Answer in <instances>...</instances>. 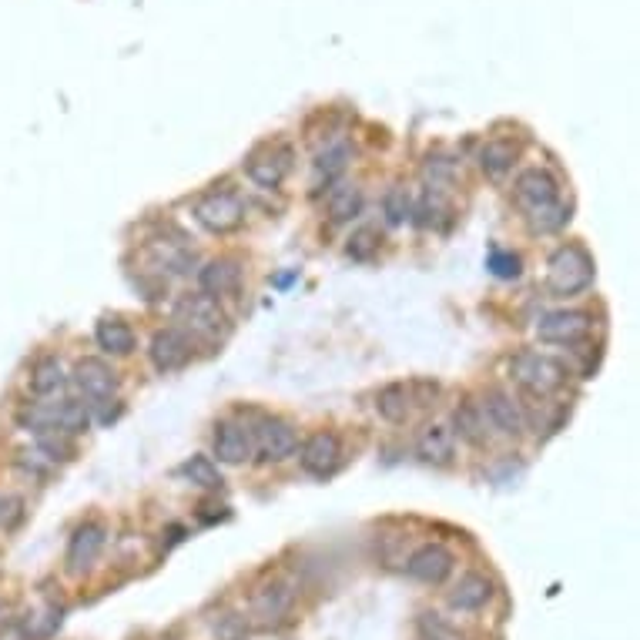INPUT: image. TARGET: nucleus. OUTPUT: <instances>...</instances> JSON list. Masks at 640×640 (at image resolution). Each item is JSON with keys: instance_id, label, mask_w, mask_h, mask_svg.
Segmentation results:
<instances>
[{"instance_id": "23", "label": "nucleus", "mask_w": 640, "mask_h": 640, "mask_svg": "<svg viewBox=\"0 0 640 640\" xmlns=\"http://www.w3.org/2000/svg\"><path fill=\"white\" fill-rule=\"evenodd\" d=\"M376 409L386 423H403V419L409 416V409H413V393H409L406 382H393V386L379 389Z\"/></svg>"}, {"instance_id": "7", "label": "nucleus", "mask_w": 640, "mask_h": 640, "mask_svg": "<svg viewBox=\"0 0 640 640\" xmlns=\"http://www.w3.org/2000/svg\"><path fill=\"white\" fill-rule=\"evenodd\" d=\"M292 171V148L289 145H265L245 161V175L259 188H279Z\"/></svg>"}, {"instance_id": "10", "label": "nucleus", "mask_w": 640, "mask_h": 640, "mask_svg": "<svg viewBox=\"0 0 640 640\" xmlns=\"http://www.w3.org/2000/svg\"><path fill=\"white\" fill-rule=\"evenodd\" d=\"M74 386L81 389V396L88 399V406H101L118 393V376L111 372L108 362L81 359L78 366H74Z\"/></svg>"}, {"instance_id": "25", "label": "nucleus", "mask_w": 640, "mask_h": 640, "mask_svg": "<svg viewBox=\"0 0 640 640\" xmlns=\"http://www.w3.org/2000/svg\"><path fill=\"white\" fill-rule=\"evenodd\" d=\"M513 161H517V145H513V141H506V138L486 141L483 151H480V168L490 178H503L506 171L513 168Z\"/></svg>"}, {"instance_id": "1", "label": "nucleus", "mask_w": 640, "mask_h": 640, "mask_svg": "<svg viewBox=\"0 0 640 640\" xmlns=\"http://www.w3.org/2000/svg\"><path fill=\"white\" fill-rule=\"evenodd\" d=\"M513 198L527 215L533 232H557L570 222L567 205L560 202V185L547 168H527L513 181Z\"/></svg>"}, {"instance_id": "19", "label": "nucleus", "mask_w": 640, "mask_h": 640, "mask_svg": "<svg viewBox=\"0 0 640 640\" xmlns=\"http://www.w3.org/2000/svg\"><path fill=\"white\" fill-rule=\"evenodd\" d=\"M453 433L466 439L470 446H483L486 443V416L483 406L473 403V399H463L460 406L453 409Z\"/></svg>"}, {"instance_id": "14", "label": "nucleus", "mask_w": 640, "mask_h": 640, "mask_svg": "<svg viewBox=\"0 0 640 640\" xmlns=\"http://www.w3.org/2000/svg\"><path fill=\"white\" fill-rule=\"evenodd\" d=\"M212 453L218 456V463H245L252 456V433L238 423H218L212 436Z\"/></svg>"}, {"instance_id": "33", "label": "nucleus", "mask_w": 640, "mask_h": 640, "mask_svg": "<svg viewBox=\"0 0 640 640\" xmlns=\"http://www.w3.org/2000/svg\"><path fill=\"white\" fill-rule=\"evenodd\" d=\"M426 175L433 178V188H439V181H450V178H453V161H446V158H429Z\"/></svg>"}, {"instance_id": "21", "label": "nucleus", "mask_w": 640, "mask_h": 640, "mask_svg": "<svg viewBox=\"0 0 640 640\" xmlns=\"http://www.w3.org/2000/svg\"><path fill=\"white\" fill-rule=\"evenodd\" d=\"M490 597H493L490 580H486L483 573H466V577L456 584V590L450 594V604L456 610H466V614H470V610L486 607V600H490Z\"/></svg>"}, {"instance_id": "5", "label": "nucleus", "mask_w": 640, "mask_h": 640, "mask_svg": "<svg viewBox=\"0 0 640 640\" xmlns=\"http://www.w3.org/2000/svg\"><path fill=\"white\" fill-rule=\"evenodd\" d=\"M178 322L185 326L188 332H195V336L202 339H218L222 332L228 329V319L222 312V305L212 295H188V299L178 302Z\"/></svg>"}, {"instance_id": "9", "label": "nucleus", "mask_w": 640, "mask_h": 640, "mask_svg": "<svg viewBox=\"0 0 640 640\" xmlns=\"http://www.w3.org/2000/svg\"><path fill=\"white\" fill-rule=\"evenodd\" d=\"M252 446H259L262 460L279 463L299 450V436H295L292 423H285L279 416H265L259 419V426L252 429Z\"/></svg>"}, {"instance_id": "17", "label": "nucleus", "mask_w": 640, "mask_h": 640, "mask_svg": "<svg viewBox=\"0 0 640 640\" xmlns=\"http://www.w3.org/2000/svg\"><path fill=\"white\" fill-rule=\"evenodd\" d=\"M238 282H242V269H238V262L232 259H215L198 272V285H202V292L212 295V299L235 292Z\"/></svg>"}, {"instance_id": "2", "label": "nucleus", "mask_w": 640, "mask_h": 640, "mask_svg": "<svg viewBox=\"0 0 640 640\" xmlns=\"http://www.w3.org/2000/svg\"><path fill=\"white\" fill-rule=\"evenodd\" d=\"M547 285L553 295H580L594 285V259L580 245H563L550 255Z\"/></svg>"}, {"instance_id": "12", "label": "nucleus", "mask_w": 640, "mask_h": 640, "mask_svg": "<svg viewBox=\"0 0 640 640\" xmlns=\"http://www.w3.org/2000/svg\"><path fill=\"white\" fill-rule=\"evenodd\" d=\"M483 416H486V423H490L496 433H503V436H520L523 429H527V419H523V409L520 403L513 399L506 389H490L483 399Z\"/></svg>"}, {"instance_id": "18", "label": "nucleus", "mask_w": 640, "mask_h": 640, "mask_svg": "<svg viewBox=\"0 0 640 640\" xmlns=\"http://www.w3.org/2000/svg\"><path fill=\"white\" fill-rule=\"evenodd\" d=\"M416 453L423 456V463L446 466L453 463V429L450 426H426L416 439Z\"/></svg>"}, {"instance_id": "15", "label": "nucleus", "mask_w": 640, "mask_h": 640, "mask_svg": "<svg viewBox=\"0 0 640 640\" xmlns=\"http://www.w3.org/2000/svg\"><path fill=\"white\" fill-rule=\"evenodd\" d=\"M104 547V527L101 523H84L78 527V533L71 537V547H68V567L74 573L88 570L94 560H98V553Z\"/></svg>"}, {"instance_id": "30", "label": "nucleus", "mask_w": 640, "mask_h": 640, "mask_svg": "<svg viewBox=\"0 0 640 640\" xmlns=\"http://www.w3.org/2000/svg\"><path fill=\"white\" fill-rule=\"evenodd\" d=\"M215 634L222 637V640H245V637H248L245 617H238V614H225V617H218Z\"/></svg>"}, {"instance_id": "28", "label": "nucleus", "mask_w": 640, "mask_h": 640, "mask_svg": "<svg viewBox=\"0 0 640 640\" xmlns=\"http://www.w3.org/2000/svg\"><path fill=\"white\" fill-rule=\"evenodd\" d=\"M376 252H379V232H376V228L366 225V228H359V232H352L349 245H346V255H349V259L369 262Z\"/></svg>"}, {"instance_id": "34", "label": "nucleus", "mask_w": 640, "mask_h": 640, "mask_svg": "<svg viewBox=\"0 0 640 640\" xmlns=\"http://www.w3.org/2000/svg\"><path fill=\"white\" fill-rule=\"evenodd\" d=\"M433 640H436V637H433Z\"/></svg>"}, {"instance_id": "8", "label": "nucleus", "mask_w": 640, "mask_h": 640, "mask_svg": "<svg viewBox=\"0 0 640 640\" xmlns=\"http://www.w3.org/2000/svg\"><path fill=\"white\" fill-rule=\"evenodd\" d=\"M299 463H302L305 473L315 476V480H329V476L342 466V443H339V436H332V433H312L302 443Z\"/></svg>"}, {"instance_id": "11", "label": "nucleus", "mask_w": 640, "mask_h": 640, "mask_svg": "<svg viewBox=\"0 0 640 640\" xmlns=\"http://www.w3.org/2000/svg\"><path fill=\"white\" fill-rule=\"evenodd\" d=\"M456 557L443 543H423L413 557H409V577L419 580V584H443L446 577L453 573Z\"/></svg>"}, {"instance_id": "16", "label": "nucleus", "mask_w": 640, "mask_h": 640, "mask_svg": "<svg viewBox=\"0 0 640 640\" xmlns=\"http://www.w3.org/2000/svg\"><path fill=\"white\" fill-rule=\"evenodd\" d=\"M289 607H292V590L285 587V584L265 587V590H259V594H255V600H252V614H255V620H259L262 627L282 624V617L289 614Z\"/></svg>"}, {"instance_id": "31", "label": "nucleus", "mask_w": 640, "mask_h": 640, "mask_svg": "<svg viewBox=\"0 0 640 640\" xmlns=\"http://www.w3.org/2000/svg\"><path fill=\"white\" fill-rule=\"evenodd\" d=\"M490 269L493 275H500V279H517L520 275V259L510 252H493L490 255Z\"/></svg>"}, {"instance_id": "4", "label": "nucleus", "mask_w": 640, "mask_h": 640, "mask_svg": "<svg viewBox=\"0 0 640 640\" xmlns=\"http://www.w3.org/2000/svg\"><path fill=\"white\" fill-rule=\"evenodd\" d=\"M195 222L212 235H232L245 225V205L235 191H208L195 202Z\"/></svg>"}, {"instance_id": "29", "label": "nucleus", "mask_w": 640, "mask_h": 640, "mask_svg": "<svg viewBox=\"0 0 640 640\" xmlns=\"http://www.w3.org/2000/svg\"><path fill=\"white\" fill-rule=\"evenodd\" d=\"M382 205H386V222L389 225H403L406 218H409V195H406V188H393Z\"/></svg>"}, {"instance_id": "22", "label": "nucleus", "mask_w": 640, "mask_h": 640, "mask_svg": "<svg viewBox=\"0 0 640 640\" xmlns=\"http://www.w3.org/2000/svg\"><path fill=\"white\" fill-rule=\"evenodd\" d=\"M94 339H98V346L104 352H111V356H128V352L135 349V332H131L128 322H121V319H104V322H98V329H94Z\"/></svg>"}, {"instance_id": "32", "label": "nucleus", "mask_w": 640, "mask_h": 640, "mask_svg": "<svg viewBox=\"0 0 640 640\" xmlns=\"http://www.w3.org/2000/svg\"><path fill=\"white\" fill-rule=\"evenodd\" d=\"M21 517H24V503L17 500V496H0V527L11 530Z\"/></svg>"}, {"instance_id": "3", "label": "nucleus", "mask_w": 640, "mask_h": 640, "mask_svg": "<svg viewBox=\"0 0 640 640\" xmlns=\"http://www.w3.org/2000/svg\"><path fill=\"white\" fill-rule=\"evenodd\" d=\"M510 376L533 396H550L567 382V366L543 352H520L510 359Z\"/></svg>"}, {"instance_id": "6", "label": "nucleus", "mask_w": 640, "mask_h": 640, "mask_svg": "<svg viewBox=\"0 0 640 640\" xmlns=\"http://www.w3.org/2000/svg\"><path fill=\"white\" fill-rule=\"evenodd\" d=\"M594 329V319L580 309H560V312H547L537 322V336L543 342H553V346H577L584 342Z\"/></svg>"}, {"instance_id": "27", "label": "nucleus", "mask_w": 640, "mask_h": 640, "mask_svg": "<svg viewBox=\"0 0 640 640\" xmlns=\"http://www.w3.org/2000/svg\"><path fill=\"white\" fill-rule=\"evenodd\" d=\"M181 476H188L195 486H205V490H218L222 486V473L215 470V463L208 456H191V460L181 466Z\"/></svg>"}, {"instance_id": "20", "label": "nucleus", "mask_w": 640, "mask_h": 640, "mask_svg": "<svg viewBox=\"0 0 640 640\" xmlns=\"http://www.w3.org/2000/svg\"><path fill=\"white\" fill-rule=\"evenodd\" d=\"M349 158H352V148H349V141H332V145H326V151H319V158H315V188H322V185H332L342 171H346L349 165Z\"/></svg>"}, {"instance_id": "24", "label": "nucleus", "mask_w": 640, "mask_h": 640, "mask_svg": "<svg viewBox=\"0 0 640 640\" xmlns=\"http://www.w3.org/2000/svg\"><path fill=\"white\" fill-rule=\"evenodd\" d=\"M68 386V376H64V366L57 359H41L31 372V393L37 399H51L61 389Z\"/></svg>"}, {"instance_id": "13", "label": "nucleus", "mask_w": 640, "mask_h": 640, "mask_svg": "<svg viewBox=\"0 0 640 640\" xmlns=\"http://www.w3.org/2000/svg\"><path fill=\"white\" fill-rule=\"evenodd\" d=\"M148 356H151V366L158 372H175L191 359V339L185 336V329H178V326L161 329V332H155V339H151Z\"/></svg>"}, {"instance_id": "26", "label": "nucleus", "mask_w": 640, "mask_h": 640, "mask_svg": "<svg viewBox=\"0 0 640 640\" xmlns=\"http://www.w3.org/2000/svg\"><path fill=\"white\" fill-rule=\"evenodd\" d=\"M362 212V191L356 185H336L329 191V218L336 225L352 222Z\"/></svg>"}]
</instances>
